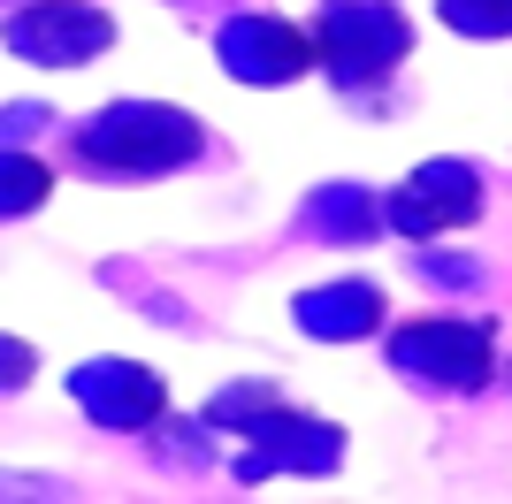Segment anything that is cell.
Listing matches in <instances>:
<instances>
[{
  "instance_id": "cell-2",
  "label": "cell",
  "mask_w": 512,
  "mask_h": 504,
  "mask_svg": "<svg viewBox=\"0 0 512 504\" xmlns=\"http://www.w3.org/2000/svg\"><path fill=\"white\" fill-rule=\"evenodd\" d=\"M199 153V123H184V115H153V107H138V115H107V123L85 130V161L92 168H138V176H153V168H176Z\"/></svg>"
},
{
  "instance_id": "cell-5",
  "label": "cell",
  "mask_w": 512,
  "mask_h": 504,
  "mask_svg": "<svg viewBox=\"0 0 512 504\" xmlns=\"http://www.w3.org/2000/svg\"><path fill=\"white\" fill-rule=\"evenodd\" d=\"M474 207H482V191L459 168H428V176H413L398 191V222L406 230H459V222H474Z\"/></svg>"
},
{
  "instance_id": "cell-1",
  "label": "cell",
  "mask_w": 512,
  "mask_h": 504,
  "mask_svg": "<svg viewBox=\"0 0 512 504\" xmlns=\"http://www.w3.org/2000/svg\"><path fill=\"white\" fill-rule=\"evenodd\" d=\"M406 54V16L390 0H329L314 23V62L344 84H367V77H390Z\"/></svg>"
},
{
  "instance_id": "cell-4",
  "label": "cell",
  "mask_w": 512,
  "mask_h": 504,
  "mask_svg": "<svg viewBox=\"0 0 512 504\" xmlns=\"http://www.w3.org/2000/svg\"><path fill=\"white\" fill-rule=\"evenodd\" d=\"M222 62H230L237 77L283 84V77H299V69L314 62V31H291V23H276V16H237L230 31H222Z\"/></svg>"
},
{
  "instance_id": "cell-3",
  "label": "cell",
  "mask_w": 512,
  "mask_h": 504,
  "mask_svg": "<svg viewBox=\"0 0 512 504\" xmlns=\"http://www.w3.org/2000/svg\"><path fill=\"white\" fill-rule=\"evenodd\" d=\"M390 352L406 375H428L444 390H474L490 375V329H474V321H406Z\"/></svg>"
},
{
  "instance_id": "cell-6",
  "label": "cell",
  "mask_w": 512,
  "mask_h": 504,
  "mask_svg": "<svg viewBox=\"0 0 512 504\" xmlns=\"http://www.w3.org/2000/svg\"><path fill=\"white\" fill-rule=\"evenodd\" d=\"M16 46H23V54H39V62L100 54V46H107V16H92V8H46V16L16 23Z\"/></svg>"
}]
</instances>
